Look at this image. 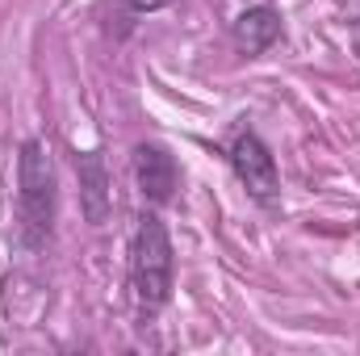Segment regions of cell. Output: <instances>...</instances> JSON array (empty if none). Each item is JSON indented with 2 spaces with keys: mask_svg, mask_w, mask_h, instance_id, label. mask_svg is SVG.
<instances>
[{
  "mask_svg": "<svg viewBox=\"0 0 360 356\" xmlns=\"http://www.w3.org/2000/svg\"><path fill=\"white\" fill-rule=\"evenodd\" d=\"M55 164L42 139H25L17 151V222H21V248L38 252L51 243L55 231Z\"/></svg>",
  "mask_w": 360,
  "mask_h": 356,
  "instance_id": "cell-1",
  "label": "cell"
},
{
  "mask_svg": "<svg viewBox=\"0 0 360 356\" xmlns=\"http://www.w3.org/2000/svg\"><path fill=\"white\" fill-rule=\"evenodd\" d=\"M176 281V256H172V235L155 210L139 214L134 239H130V289L143 314H155L168 306Z\"/></svg>",
  "mask_w": 360,
  "mask_h": 356,
  "instance_id": "cell-2",
  "label": "cell"
},
{
  "mask_svg": "<svg viewBox=\"0 0 360 356\" xmlns=\"http://www.w3.org/2000/svg\"><path fill=\"white\" fill-rule=\"evenodd\" d=\"M226 160H231L239 184L248 189V197L260 201L264 210H272L276 197H281V172H276V160H272L269 143H264L256 130L243 126V130H235V139L226 143Z\"/></svg>",
  "mask_w": 360,
  "mask_h": 356,
  "instance_id": "cell-3",
  "label": "cell"
},
{
  "mask_svg": "<svg viewBox=\"0 0 360 356\" xmlns=\"http://www.w3.org/2000/svg\"><path fill=\"white\" fill-rule=\"evenodd\" d=\"M134 180H139V193L151 205L172 201V193H176V184H180V168H176V160H172V151L160 147V143H139L134 147Z\"/></svg>",
  "mask_w": 360,
  "mask_h": 356,
  "instance_id": "cell-4",
  "label": "cell"
},
{
  "mask_svg": "<svg viewBox=\"0 0 360 356\" xmlns=\"http://www.w3.org/2000/svg\"><path fill=\"white\" fill-rule=\"evenodd\" d=\"M76 177H80V205H84V222L101 227L109 218V168H105V155L101 151H84L76 155Z\"/></svg>",
  "mask_w": 360,
  "mask_h": 356,
  "instance_id": "cell-5",
  "label": "cell"
},
{
  "mask_svg": "<svg viewBox=\"0 0 360 356\" xmlns=\"http://www.w3.org/2000/svg\"><path fill=\"white\" fill-rule=\"evenodd\" d=\"M231 38L243 55H264L272 42L281 38V13L272 4H252L231 21Z\"/></svg>",
  "mask_w": 360,
  "mask_h": 356,
  "instance_id": "cell-6",
  "label": "cell"
},
{
  "mask_svg": "<svg viewBox=\"0 0 360 356\" xmlns=\"http://www.w3.org/2000/svg\"><path fill=\"white\" fill-rule=\"evenodd\" d=\"M130 13H155V8H168L172 0H122Z\"/></svg>",
  "mask_w": 360,
  "mask_h": 356,
  "instance_id": "cell-7",
  "label": "cell"
},
{
  "mask_svg": "<svg viewBox=\"0 0 360 356\" xmlns=\"http://www.w3.org/2000/svg\"><path fill=\"white\" fill-rule=\"evenodd\" d=\"M352 34H356V51H360V17L352 21Z\"/></svg>",
  "mask_w": 360,
  "mask_h": 356,
  "instance_id": "cell-8",
  "label": "cell"
}]
</instances>
